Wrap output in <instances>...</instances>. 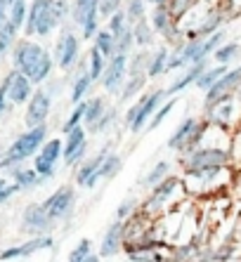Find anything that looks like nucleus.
<instances>
[{
	"instance_id": "f257e3e1",
	"label": "nucleus",
	"mask_w": 241,
	"mask_h": 262,
	"mask_svg": "<svg viewBox=\"0 0 241 262\" xmlns=\"http://www.w3.org/2000/svg\"><path fill=\"white\" fill-rule=\"evenodd\" d=\"M14 64L31 83H43L52 71V59L41 45L19 43L14 50Z\"/></svg>"
},
{
	"instance_id": "f03ea898",
	"label": "nucleus",
	"mask_w": 241,
	"mask_h": 262,
	"mask_svg": "<svg viewBox=\"0 0 241 262\" xmlns=\"http://www.w3.org/2000/svg\"><path fill=\"white\" fill-rule=\"evenodd\" d=\"M67 14V0H36L33 7L29 10V19H26V33L33 36H48L50 31L62 21V17Z\"/></svg>"
},
{
	"instance_id": "7ed1b4c3",
	"label": "nucleus",
	"mask_w": 241,
	"mask_h": 262,
	"mask_svg": "<svg viewBox=\"0 0 241 262\" xmlns=\"http://www.w3.org/2000/svg\"><path fill=\"white\" fill-rule=\"evenodd\" d=\"M43 140H45V125L29 128V133H24L22 137H17V142H14V144L5 151V156H3L0 165H3V168H12L14 163L26 161L29 156L36 154V149H41Z\"/></svg>"
},
{
	"instance_id": "20e7f679",
	"label": "nucleus",
	"mask_w": 241,
	"mask_h": 262,
	"mask_svg": "<svg viewBox=\"0 0 241 262\" xmlns=\"http://www.w3.org/2000/svg\"><path fill=\"white\" fill-rule=\"evenodd\" d=\"M43 208L48 210V215L52 220L67 217V215L71 213V208H73V189L71 187H59V189L50 196L48 201L43 203Z\"/></svg>"
},
{
	"instance_id": "39448f33",
	"label": "nucleus",
	"mask_w": 241,
	"mask_h": 262,
	"mask_svg": "<svg viewBox=\"0 0 241 262\" xmlns=\"http://www.w3.org/2000/svg\"><path fill=\"white\" fill-rule=\"evenodd\" d=\"M41 154L36 156V172L43 177H50L57 168V161H59L62 154V140H50L45 144H41Z\"/></svg>"
},
{
	"instance_id": "423d86ee",
	"label": "nucleus",
	"mask_w": 241,
	"mask_h": 262,
	"mask_svg": "<svg viewBox=\"0 0 241 262\" xmlns=\"http://www.w3.org/2000/svg\"><path fill=\"white\" fill-rule=\"evenodd\" d=\"M126 69H128V55H111L109 57L107 69L102 71L104 88H107L109 92H118L120 83H123V76H126Z\"/></svg>"
},
{
	"instance_id": "0eeeda50",
	"label": "nucleus",
	"mask_w": 241,
	"mask_h": 262,
	"mask_svg": "<svg viewBox=\"0 0 241 262\" xmlns=\"http://www.w3.org/2000/svg\"><path fill=\"white\" fill-rule=\"evenodd\" d=\"M52 222L54 220L48 215V210L43 208V203H31V206H26L24 229H29V232H33V234H43L52 227Z\"/></svg>"
},
{
	"instance_id": "6e6552de",
	"label": "nucleus",
	"mask_w": 241,
	"mask_h": 262,
	"mask_svg": "<svg viewBox=\"0 0 241 262\" xmlns=\"http://www.w3.org/2000/svg\"><path fill=\"white\" fill-rule=\"evenodd\" d=\"M227 161V154L217 151V149H201V151L192 154V159L187 161V170H208V168H220Z\"/></svg>"
},
{
	"instance_id": "1a4fd4ad",
	"label": "nucleus",
	"mask_w": 241,
	"mask_h": 262,
	"mask_svg": "<svg viewBox=\"0 0 241 262\" xmlns=\"http://www.w3.org/2000/svg\"><path fill=\"white\" fill-rule=\"evenodd\" d=\"M50 114V95L48 92L38 90L29 102V109H26V125L29 128H36V125H43V121L48 118Z\"/></svg>"
},
{
	"instance_id": "9d476101",
	"label": "nucleus",
	"mask_w": 241,
	"mask_h": 262,
	"mask_svg": "<svg viewBox=\"0 0 241 262\" xmlns=\"http://www.w3.org/2000/svg\"><path fill=\"white\" fill-rule=\"evenodd\" d=\"M62 149H64V163L67 165L78 163V161L83 159V154H85V133L78 128V125L67 133V144H62Z\"/></svg>"
},
{
	"instance_id": "9b49d317",
	"label": "nucleus",
	"mask_w": 241,
	"mask_h": 262,
	"mask_svg": "<svg viewBox=\"0 0 241 262\" xmlns=\"http://www.w3.org/2000/svg\"><path fill=\"white\" fill-rule=\"evenodd\" d=\"M5 88H7V99L12 104L26 102L31 97V80L26 78L22 71H14L5 78Z\"/></svg>"
},
{
	"instance_id": "f8f14e48",
	"label": "nucleus",
	"mask_w": 241,
	"mask_h": 262,
	"mask_svg": "<svg viewBox=\"0 0 241 262\" xmlns=\"http://www.w3.org/2000/svg\"><path fill=\"white\" fill-rule=\"evenodd\" d=\"M54 57H57V61H59L62 69L73 67V61H76V57H78V38L73 36L71 31H64V36L59 38L57 50H54Z\"/></svg>"
},
{
	"instance_id": "ddd939ff",
	"label": "nucleus",
	"mask_w": 241,
	"mask_h": 262,
	"mask_svg": "<svg viewBox=\"0 0 241 262\" xmlns=\"http://www.w3.org/2000/svg\"><path fill=\"white\" fill-rule=\"evenodd\" d=\"M199 135H201V128L196 125V121L187 118L180 128L175 130V135L170 137L168 146H170V149H185V146H192V144H196V142H199Z\"/></svg>"
},
{
	"instance_id": "4468645a",
	"label": "nucleus",
	"mask_w": 241,
	"mask_h": 262,
	"mask_svg": "<svg viewBox=\"0 0 241 262\" xmlns=\"http://www.w3.org/2000/svg\"><path fill=\"white\" fill-rule=\"evenodd\" d=\"M52 246V236H36L26 241L24 246H14V248H7L5 253H0V260H17V257H29L33 255L36 250L50 248Z\"/></svg>"
},
{
	"instance_id": "2eb2a0df",
	"label": "nucleus",
	"mask_w": 241,
	"mask_h": 262,
	"mask_svg": "<svg viewBox=\"0 0 241 262\" xmlns=\"http://www.w3.org/2000/svg\"><path fill=\"white\" fill-rule=\"evenodd\" d=\"M163 99V92L158 90V92H154V95H149V97H145L142 102H139V106H137V114H135V118H133V123H130V130L133 133H139V130L147 125V118L156 111V106H158V102Z\"/></svg>"
},
{
	"instance_id": "dca6fc26",
	"label": "nucleus",
	"mask_w": 241,
	"mask_h": 262,
	"mask_svg": "<svg viewBox=\"0 0 241 262\" xmlns=\"http://www.w3.org/2000/svg\"><path fill=\"white\" fill-rule=\"evenodd\" d=\"M241 78V69H236V71H229L225 73V76H220V78L213 83L211 88H208V104H217L220 99L227 95L229 88H234V83Z\"/></svg>"
},
{
	"instance_id": "f3484780",
	"label": "nucleus",
	"mask_w": 241,
	"mask_h": 262,
	"mask_svg": "<svg viewBox=\"0 0 241 262\" xmlns=\"http://www.w3.org/2000/svg\"><path fill=\"white\" fill-rule=\"evenodd\" d=\"M120 238H123V227H120V222H114V225L109 227V232L104 234L99 255H102V257L116 255V253H118V248H120Z\"/></svg>"
},
{
	"instance_id": "a211bd4d",
	"label": "nucleus",
	"mask_w": 241,
	"mask_h": 262,
	"mask_svg": "<svg viewBox=\"0 0 241 262\" xmlns=\"http://www.w3.org/2000/svg\"><path fill=\"white\" fill-rule=\"evenodd\" d=\"M102 161H104V154H99V156H95V159L88 161V163L81 168V170H78V184H81V187H95V184L99 182L97 170H99Z\"/></svg>"
},
{
	"instance_id": "6ab92c4d",
	"label": "nucleus",
	"mask_w": 241,
	"mask_h": 262,
	"mask_svg": "<svg viewBox=\"0 0 241 262\" xmlns=\"http://www.w3.org/2000/svg\"><path fill=\"white\" fill-rule=\"evenodd\" d=\"M120 165H123V161L118 159V156H107L104 154V161H102V165H99V170H97V175H99V180H111V177H116L118 175V170H120Z\"/></svg>"
},
{
	"instance_id": "aec40b11",
	"label": "nucleus",
	"mask_w": 241,
	"mask_h": 262,
	"mask_svg": "<svg viewBox=\"0 0 241 262\" xmlns=\"http://www.w3.org/2000/svg\"><path fill=\"white\" fill-rule=\"evenodd\" d=\"M154 26H156V31H161L163 36H170L173 33V29H170V10L166 5H158L156 10H154Z\"/></svg>"
},
{
	"instance_id": "412c9836",
	"label": "nucleus",
	"mask_w": 241,
	"mask_h": 262,
	"mask_svg": "<svg viewBox=\"0 0 241 262\" xmlns=\"http://www.w3.org/2000/svg\"><path fill=\"white\" fill-rule=\"evenodd\" d=\"M41 182H45V177H38L36 170H14V184L22 189H31Z\"/></svg>"
},
{
	"instance_id": "4be33fe9",
	"label": "nucleus",
	"mask_w": 241,
	"mask_h": 262,
	"mask_svg": "<svg viewBox=\"0 0 241 262\" xmlns=\"http://www.w3.org/2000/svg\"><path fill=\"white\" fill-rule=\"evenodd\" d=\"M204 71V59L201 61H194V69H189L187 73H185V76H182L180 80H177V83H173V85H170V95H173V92H180V90H185V88L189 85V83H192V80H196L199 78V73Z\"/></svg>"
},
{
	"instance_id": "5701e85b",
	"label": "nucleus",
	"mask_w": 241,
	"mask_h": 262,
	"mask_svg": "<svg viewBox=\"0 0 241 262\" xmlns=\"http://www.w3.org/2000/svg\"><path fill=\"white\" fill-rule=\"evenodd\" d=\"M104 114V102L102 99H92V102L85 104V111H83V121L88 123V128H92Z\"/></svg>"
},
{
	"instance_id": "b1692460",
	"label": "nucleus",
	"mask_w": 241,
	"mask_h": 262,
	"mask_svg": "<svg viewBox=\"0 0 241 262\" xmlns=\"http://www.w3.org/2000/svg\"><path fill=\"white\" fill-rule=\"evenodd\" d=\"M175 184H177V180H175V177H170V180H161V182H158V187H156V191H154V199H151L147 206L154 208V206H158V203H163L170 196V191L175 189Z\"/></svg>"
},
{
	"instance_id": "393cba45",
	"label": "nucleus",
	"mask_w": 241,
	"mask_h": 262,
	"mask_svg": "<svg viewBox=\"0 0 241 262\" xmlns=\"http://www.w3.org/2000/svg\"><path fill=\"white\" fill-rule=\"evenodd\" d=\"M69 260H71V262H95L97 255H92V253H90V241H88V238H83V241L73 248V253L69 255Z\"/></svg>"
},
{
	"instance_id": "a878e982",
	"label": "nucleus",
	"mask_w": 241,
	"mask_h": 262,
	"mask_svg": "<svg viewBox=\"0 0 241 262\" xmlns=\"http://www.w3.org/2000/svg\"><path fill=\"white\" fill-rule=\"evenodd\" d=\"M14 33H17V26H14L12 21H5L3 29H0V57L10 50V45H12V40H14Z\"/></svg>"
},
{
	"instance_id": "bb28decb",
	"label": "nucleus",
	"mask_w": 241,
	"mask_h": 262,
	"mask_svg": "<svg viewBox=\"0 0 241 262\" xmlns=\"http://www.w3.org/2000/svg\"><path fill=\"white\" fill-rule=\"evenodd\" d=\"M142 85H145V73H142V71H130V83H128L126 90H123V95H120V97H123V102H128V99L133 97V95Z\"/></svg>"
},
{
	"instance_id": "cd10ccee",
	"label": "nucleus",
	"mask_w": 241,
	"mask_h": 262,
	"mask_svg": "<svg viewBox=\"0 0 241 262\" xmlns=\"http://www.w3.org/2000/svg\"><path fill=\"white\" fill-rule=\"evenodd\" d=\"M90 83H92V78H90V73H88V71L81 73L78 78H76V83H73V90H71V99H73V102H81V99H83V95L88 92Z\"/></svg>"
},
{
	"instance_id": "c85d7f7f",
	"label": "nucleus",
	"mask_w": 241,
	"mask_h": 262,
	"mask_svg": "<svg viewBox=\"0 0 241 262\" xmlns=\"http://www.w3.org/2000/svg\"><path fill=\"white\" fill-rule=\"evenodd\" d=\"M24 19H26V3H24V0H17V3H12V5H10L7 21H12V24L19 29V26L24 24Z\"/></svg>"
},
{
	"instance_id": "c756f323",
	"label": "nucleus",
	"mask_w": 241,
	"mask_h": 262,
	"mask_svg": "<svg viewBox=\"0 0 241 262\" xmlns=\"http://www.w3.org/2000/svg\"><path fill=\"white\" fill-rule=\"evenodd\" d=\"M95 45H97V50H99L104 57H111V55H114V36L109 33V29L97 33V43Z\"/></svg>"
},
{
	"instance_id": "7c9ffc66",
	"label": "nucleus",
	"mask_w": 241,
	"mask_h": 262,
	"mask_svg": "<svg viewBox=\"0 0 241 262\" xmlns=\"http://www.w3.org/2000/svg\"><path fill=\"white\" fill-rule=\"evenodd\" d=\"M102 71H104V55L97 48H92V52H90V69H88V73H90V78L95 80V78H99V76H102Z\"/></svg>"
},
{
	"instance_id": "2f4dec72",
	"label": "nucleus",
	"mask_w": 241,
	"mask_h": 262,
	"mask_svg": "<svg viewBox=\"0 0 241 262\" xmlns=\"http://www.w3.org/2000/svg\"><path fill=\"white\" fill-rule=\"evenodd\" d=\"M166 61H168V50H158L156 55H154V59L149 61V67H147V73L149 76H158V73L166 69Z\"/></svg>"
},
{
	"instance_id": "473e14b6",
	"label": "nucleus",
	"mask_w": 241,
	"mask_h": 262,
	"mask_svg": "<svg viewBox=\"0 0 241 262\" xmlns=\"http://www.w3.org/2000/svg\"><path fill=\"white\" fill-rule=\"evenodd\" d=\"M225 73V67H217V69H211V71H201L199 73V78H196V85L199 88H204V90H208V88L213 85V83H215L217 78H220V76H223Z\"/></svg>"
},
{
	"instance_id": "72a5a7b5",
	"label": "nucleus",
	"mask_w": 241,
	"mask_h": 262,
	"mask_svg": "<svg viewBox=\"0 0 241 262\" xmlns=\"http://www.w3.org/2000/svg\"><path fill=\"white\" fill-rule=\"evenodd\" d=\"M133 40H137V45H142V48L151 43V31L145 19H137V26L133 29Z\"/></svg>"
},
{
	"instance_id": "f704fd0d",
	"label": "nucleus",
	"mask_w": 241,
	"mask_h": 262,
	"mask_svg": "<svg viewBox=\"0 0 241 262\" xmlns=\"http://www.w3.org/2000/svg\"><path fill=\"white\" fill-rule=\"evenodd\" d=\"M126 21H128L126 12H120V10H116V12L111 14V21H109V33H111L114 38H116V36H120V33H123V31L128 29Z\"/></svg>"
},
{
	"instance_id": "c9c22d12",
	"label": "nucleus",
	"mask_w": 241,
	"mask_h": 262,
	"mask_svg": "<svg viewBox=\"0 0 241 262\" xmlns=\"http://www.w3.org/2000/svg\"><path fill=\"white\" fill-rule=\"evenodd\" d=\"M99 5V0H76V7H73V19L78 21V24H83L85 14L90 12L92 7Z\"/></svg>"
},
{
	"instance_id": "e433bc0d",
	"label": "nucleus",
	"mask_w": 241,
	"mask_h": 262,
	"mask_svg": "<svg viewBox=\"0 0 241 262\" xmlns=\"http://www.w3.org/2000/svg\"><path fill=\"white\" fill-rule=\"evenodd\" d=\"M166 175H168V163H166V161H161V163H158L156 168H154V170L147 175V180L142 184H147V187H156V184L161 182Z\"/></svg>"
},
{
	"instance_id": "4c0bfd02",
	"label": "nucleus",
	"mask_w": 241,
	"mask_h": 262,
	"mask_svg": "<svg viewBox=\"0 0 241 262\" xmlns=\"http://www.w3.org/2000/svg\"><path fill=\"white\" fill-rule=\"evenodd\" d=\"M142 14H145L142 0H128V10H126L128 21H137V19H142Z\"/></svg>"
},
{
	"instance_id": "58836bf2",
	"label": "nucleus",
	"mask_w": 241,
	"mask_h": 262,
	"mask_svg": "<svg viewBox=\"0 0 241 262\" xmlns=\"http://www.w3.org/2000/svg\"><path fill=\"white\" fill-rule=\"evenodd\" d=\"M173 104H175L173 99H170V102H166V104H163L161 109H158V114H156V116H154V121L149 123V130H154V128H158V125H161V123H163V118L168 116V111L173 109Z\"/></svg>"
},
{
	"instance_id": "ea45409f",
	"label": "nucleus",
	"mask_w": 241,
	"mask_h": 262,
	"mask_svg": "<svg viewBox=\"0 0 241 262\" xmlns=\"http://www.w3.org/2000/svg\"><path fill=\"white\" fill-rule=\"evenodd\" d=\"M194 3H196V0H173L168 10H170V14H175V17H180V14L185 12V10H189V7H192Z\"/></svg>"
},
{
	"instance_id": "a19ab883",
	"label": "nucleus",
	"mask_w": 241,
	"mask_h": 262,
	"mask_svg": "<svg viewBox=\"0 0 241 262\" xmlns=\"http://www.w3.org/2000/svg\"><path fill=\"white\" fill-rule=\"evenodd\" d=\"M83 111H85V104H78V106H76V111L71 114V118L64 123V130H67V133H69L71 128H76V125L83 121Z\"/></svg>"
},
{
	"instance_id": "79ce46f5",
	"label": "nucleus",
	"mask_w": 241,
	"mask_h": 262,
	"mask_svg": "<svg viewBox=\"0 0 241 262\" xmlns=\"http://www.w3.org/2000/svg\"><path fill=\"white\" fill-rule=\"evenodd\" d=\"M135 210V199H126V201L118 206V210H116V217L118 220H123V217H128V215Z\"/></svg>"
},
{
	"instance_id": "37998d69",
	"label": "nucleus",
	"mask_w": 241,
	"mask_h": 262,
	"mask_svg": "<svg viewBox=\"0 0 241 262\" xmlns=\"http://www.w3.org/2000/svg\"><path fill=\"white\" fill-rule=\"evenodd\" d=\"M111 121H114V111H109V114H102V118H99V121H97L90 130H92V133H99V130H104Z\"/></svg>"
},
{
	"instance_id": "c03bdc74",
	"label": "nucleus",
	"mask_w": 241,
	"mask_h": 262,
	"mask_svg": "<svg viewBox=\"0 0 241 262\" xmlns=\"http://www.w3.org/2000/svg\"><path fill=\"white\" fill-rule=\"evenodd\" d=\"M17 189H19L17 184H7V182H5V184H0V203H5L7 199H10V196H12Z\"/></svg>"
},
{
	"instance_id": "a18cd8bd",
	"label": "nucleus",
	"mask_w": 241,
	"mask_h": 262,
	"mask_svg": "<svg viewBox=\"0 0 241 262\" xmlns=\"http://www.w3.org/2000/svg\"><path fill=\"white\" fill-rule=\"evenodd\" d=\"M236 50H239V48H236V45H229V48L217 50V52H215V57H217V59H220V61H227L229 57H234V55H236Z\"/></svg>"
},
{
	"instance_id": "49530a36",
	"label": "nucleus",
	"mask_w": 241,
	"mask_h": 262,
	"mask_svg": "<svg viewBox=\"0 0 241 262\" xmlns=\"http://www.w3.org/2000/svg\"><path fill=\"white\" fill-rule=\"evenodd\" d=\"M7 14H10V0H0V29L7 21Z\"/></svg>"
},
{
	"instance_id": "de8ad7c7",
	"label": "nucleus",
	"mask_w": 241,
	"mask_h": 262,
	"mask_svg": "<svg viewBox=\"0 0 241 262\" xmlns=\"http://www.w3.org/2000/svg\"><path fill=\"white\" fill-rule=\"evenodd\" d=\"M7 104H10V99H7V88H5V83L0 85V114L7 109Z\"/></svg>"
},
{
	"instance_id": "09e8293b",
	"label": "nucleus",
	"mask_w": 241,
	"mask_h": 262,
	"mask_svg": "<svg viewBox=\"0 0 241 262\" xmlns=\"http://www.w3.org/2000/svg\"><path fill=\"white\" fill-rule=\"evenodd\" d=\"M149 3H154V5H161V3H166V0H149Z\"/></svg>"
},
{
	"instance_id": "8fccbe9b",
	"label": "nucleus",
	"mask_w": 241,
	"mask_h": 262,
	"mask_svg": "<svg viewBox=\"0 0 241 262\" xmlns=\"http://www.w3.org/2000/svg\"><path fill=\"white\" fill-rule=\"evenodd\" d=\"M12 3H17V0H10V5H12Z\"/></svg>"
},
{
	"instance_id": "3c124183",
	"label": "nucleus",
	"mask_w": 241,
	"mask_h": 262,
	"mask_svg": "<svg viewBox=\"0 0 241 262\" xmlns=\"http://www.w3.org/2000/svg\"><path fill=\"white\" fill-rule=\"evenodd\" d=\"M0 184H5V180H0Z\"/></svg>"
}]
</instances>
